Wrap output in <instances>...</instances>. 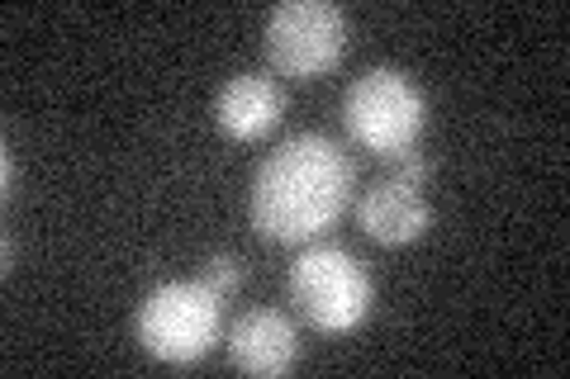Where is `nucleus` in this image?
Segmentation results:
<instances>
[{
  "instance_id": "5",
  "label": "nucleus",
  "mask_w": 570,
  "mask_h": 379,
  "mask_svg": "<svg viewBox=\"0 0 570 379\" xmlns=\"http://www.w3.org/2000/svg\"><path fill=\"white\" fill-rule=\"evenodd\" d=\"M347 14L333 0H285L266 14V58L281 77L318 81L343 62Z\"/></svg>"
},
{
  "instance_id": "2",
  "label": "nucleus",
  "mask_w": 570,
  "mask_h": 379,
  "mask_svg": "<svg viewBox=\"0 0 570 379\" xmlns=\"http://www.w3.org/2000/svg\"><path fill=\"white\" fill-rule=\"evenodd\" d=\"M285 290H291L299 318L328 337L356 332L371 318V303H376L371 270L333 242H309L299 251L291 261V276H285Z\"/></svg>"
},
{
  "instance_id": "10",
  "label": "nucleus",
  "mask_w": 570,
  "mask_h": 379,
  "mask_svg": "<svg viewBox=\"0 0 570 379\" xmlns=\"http://www.w3.org/2000/svg\"><path fill=\"white\" fill-rule=\"evenodd\" d=\"M428 171H433V161L419 157V152H404V157L395 161V176H400V180H409V186H423Z\"/></svg>"
},
{
  "instance_id": "3",
  "label": "nucleus",
  "mask_w": 570,
  "mask_h": 379,
  "mask_svg": "<svg viewBox=\"0 0 570 379\" xmlns=\"http://www.w3.org/2000/svg\"><path fill=\"white\" fill-rule=\"evenodd\" d=\"M224 295L205 280H163L142 295L134 313V337L142 351L167 366H195L219 341Z\"/></svg>"
},
{
  "instance_id": "9",
  "label": "nucleus",
  "mask_w": 570,
  "mask_h": 379,
  "mask_svg": "<svg viewBox=\"0 0 570 379\" xmlns=\"http://www.w3.org/2000/svg\"><path fill=\"white\" fill-rule=\"evenodd\" d=\"M200 280H205V285H214V290H219V295L228 299V295H238V290H243V266H238L234 257H224V251H219V257H205Z\"/></svg>"
},
{
  "instance_id": "6",
  "label": "nucleus",
  "mask_w": 570,
  "mask_h": 379,
  "mask_svg": "<svg viewBox=\"0 0 570 379\" xmlns=\"http://www.w3.org/2000/svg\"><path fill=\"white\" fill-rule=\"evenodd\" d=\"M356 223H362V232L371 242L404 247V242H419L428 232V223H433V205H428L423 186H409V180H400V176H385L362 195Z\"/></svg>"
},
{
  "instance_id": "4",
  "label": "nucleus",
  "mask_w": 570,
  "mask_h": 379,
  "mask_svg": "<svg viewBox=\"0 0 570 379\" xmlns=\"http://www.w3.org/2000/svg\"><path fill=\"white\" fill-rule=\"evenodd\" d=\"M343 123L356 148L376 152L385 161H400L404 152H414L419 133L428 129V96L409 71L371 67L347 86Z\"/></svg>"
},
{
  "instance_id": "7",
  "label": "nucleus",
  "mask_w": 570,
  "mask_h": 379,
  "mask_svg": "<svg viewBox=\"0 0 570 379\" xmlns=\"http://www.w3.org/2000/svg\"><path fill=\"white\" fill-rule=\"evenodd\" d=\"M281 114H285V90L276 77H262V71H238L214 96V123L234 142L266 138L281 123Z\"/></svg>"
},
{
  "instance_id": "11",
  "label": "nucleus",
  "mask_w": 570,
  "mask_h": 379,
  "mask_svg": "<svg viewBox=\"0 0 570 379\" xmlns=\"http://www.w3.org/2000/svg\"><path fill=\"white\" fill-rule=\"evenodd\" d=\"M6 200H14V152H6Z\"/></svg>"
},
{
  "instance_id": "1",
  "label": "nucleus",
  "mask_w": 570,
  "mask_h": 379,
  "mask_svg": "<svg viewBox=\"0 0 570 379\" xmlns=\"http://www.w3.org/2000/svg\"><path fill=\"white\" fill-rule=\"evenodd\" d=\"M356 167L328 133H295L253 176L247 219L266 242H314L343 219Z\"/></svg>"
},
{
  "instance_id": "8",
  "label": "nucleus",
  "mask_w": 570,
  "mask_h": 379,
  "mask_svg": "<svg viewBox=\"0 0 570 379\" xmlns=\"http://www.w3.org/2000/svg\"><path fill=\"white\" fill-rule=\"evenodd\" d=\"M228 360L243 375H285L299 360V332L281 309H253L228 332Z\"/></svg>"
}]
</instances>
